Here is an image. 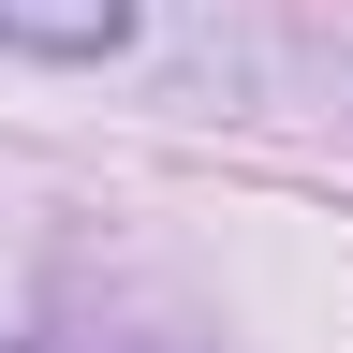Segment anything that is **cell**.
<instances>
[{"instance_id":"6da1fadb","label":"cell","mask_w":353,"mask_h":353,"mask_svg":"<svg viewBox=\"0 0 353 353\" xmlns=\"http://www.w3.org/2000/svg\"><path fill=\"white\" fill-rule=\"evenodd\" d=\"M148 0H0V59H118Z\"/></svg>"}]
</instances>
